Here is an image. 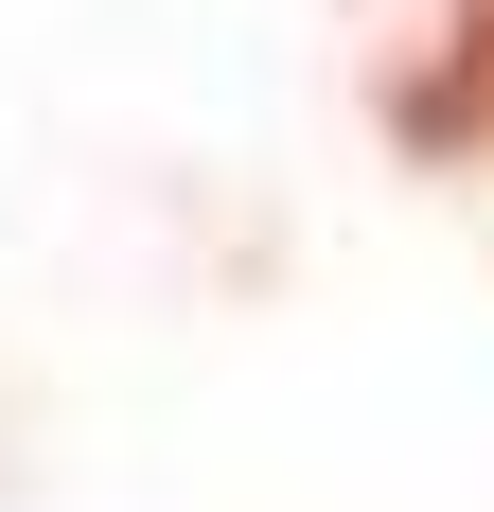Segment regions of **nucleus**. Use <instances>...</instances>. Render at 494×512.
<instances>
[{"instance_id":"f257e3e1","label":"nucleus","mask_w":494,"mask_h":512,"mask_svg":"<svg viewBox=\"0 0 494 512\" xmlns=\"http://www.w3.org/2000/svg\"><path fill=\"white\" fill-rule=\"evenodd\" d=\"M389 142H406V159H477V142H494V0H459V36L389 89Z\"/></svg>"}]
</instances>
